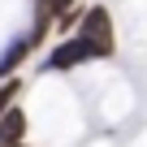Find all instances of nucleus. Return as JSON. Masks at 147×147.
I'll use <instances>...</instances> for the list:
<instances>
[{"label": "nucleus", "instance_id": "f257e3e1", "mask_svg": "<svg viewBox=\"0 0 147 147\" xmlns=\"http://www.w3.org/2000/svg\"><path fill=\"white\" fill-rule=\"evenodd\" d=\"M78 30H82L87 48L95 52V61H108V56L117 52V30H113V13H108L104 5H91V9L82 13Z\"/></svg>", "mask_w": 147, "mask_h": 147}, {"label": "nucleus", "instance_id": "f03ea898", "mask_svg": "<svg viewBox=\"0 0 147 147\" xmlns=\"http://www.w3.org/2000/svg\"><path fill=\"white\" fill-rule=\"evenodd\" d=\"M87 61H95V52L87 48V39H82V35H74V39H61V43L43 56V65H39V69H48V74H65V69L87 65Z\"/></svg>", "mask_w": 147, "mask_h": 147}, {"label": "nucleus", "instance_id": "7ed1b4c3", "mask_svg": "<svg viewBox=\"0 0 147 147\" xmlns=\"http://www.w3.org/2000/svg\"><path fill=\"white\" fill-rule=\"evenodd\" d=\"M30 48H35L30 30H22V35H13V39L5 43V52H0V82H5V78H13V69L30 56Z\"/></svg>", "mask_w": 147, "mask_h": 147}, {"label": "nucleus", "instance_id": "20e7f679", "mask_svg": "<svg viewBox=\"0 0 147 147\" xmlns=\"http://www.w3.org/2000/svg\"><path fill=\"white\" fill-rule=\"evenodd\" d=\"M26 138V113L13 104L9 113H0V143H9V147H18Z\"/></svg>", "mask_w": 147, "mask_h": 147}, {"label": "nucleus", "instance_id": "39448f33", "mask_svg": "<svg viewBox=\"0 0 147 147\" xmlns=\"http://www.w3.org/2000/svg\"><path fill=\"white\" fill-rule=\"evenodd\" d=\"M18 91H22V78H5V87H0V113H9V108H13Z\"/></svg>", "mask_w": 147, "mask_h": 147}, {"label": "nucleus", "instance_id": "423d86ee", "mask_svg": "<svg viewBox=\"0 0 147 147\" xmlns=\"http://www.w3.org/2000/svg\"><path fill=\"white\" fill-rule=\"evenodd\" d=\"M56 9H61V13H69V9H78V0H56Z\"/></svg>", "mask_w": 147, "mask_h": 147}]
</instances>
